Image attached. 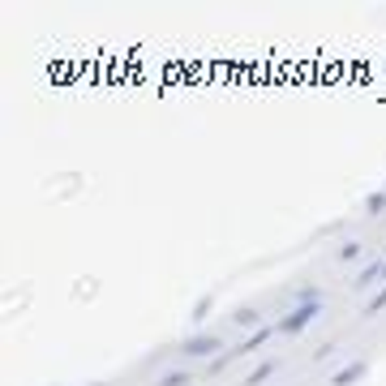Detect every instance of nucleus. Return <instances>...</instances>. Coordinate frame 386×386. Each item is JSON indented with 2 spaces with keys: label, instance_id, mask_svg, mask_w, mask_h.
<instances>
[{
  "label": "nucleus",
  "instance_id": "obj_3",
  "mask_svg": "<svg viewBox=\"0 0 386 386\" xmlns=\"http://www.w3.org/2000/svg\"><path fill=\"white\" fill-rule=\"evenodd\" d=\"M378 275H386V257H378L374 266H365V270H361V275L352 279V283H357V287H369V283H378Z\"/></svg>",
  "mask_w": 386,
  "mask_h": 386
},
{
  "label": "nucleus",
  "instance_id": "obj_7",
  "mask_svg": "<svg viewBox=\"0 0 386 386\" xmlns=\"http://www.w3.org/2000/svg\"><path fill=\"white\" fill-rule=\"evenodd\" d=\"M382 309H386V287H382V292H378L374 300L365 305V318H374V313H382Z\"/></svg>",
  "mask_w": 386,
  "mask_h": 386
},
{
  "label": "nucleus",
  "instance_id": "obj_8",
  "mask_svg": "<svg viewBox=\"0 0 386 386\" xmlns=\"http://www.w3.org/2000/svg\"><path fill=\"white\" fill-rule=\"evenodd\" d=\"M185 382H189L185 369H176V374H164V378H159V386H185Z\"/></svg>",
  "mask_w": 386,
  "mask_h": 386
},
{
  "label": "nucleus",
  "instance_id": "obj_6",
  "mask_svg": "<svg viewBox=\"0 0 386 386\" xmlns=\"http://www.w3.org/2000/svg\"><path fill=\"white\" fill-rule=\"evenodd\" d=\"M365 374V365H348V369H339V374H335V386H348V382H357Z\"/></svg>",
  "mask_w": 386,
  "mask_h": 386
},
{
  "label": "nucleus",
  "instance_id": "obj_9",
  "mask_svg": "<svg viewBox=\"0 0 386 386\" xmlns=\"http://www.w3.org/2000/svg\"><path fill=\"white\" fill-rule=\"evenodd\" d=\"M365 206H369V215H378V211H386V193H374V198H369Z\"/></svg>",
  "mask_w": 386,
  "mask_h": 386
},
{
  "label": "nucleus",
  "instance_id": "obj_2",
  "mask_svg": "<svg viewBox=\"0 0 386 386\" xmlns=\"http://www.w3.org/2000/svg\"><path fill=\"white\" fill-rule=\"evenodd\" d=\"M215 348H219V339H215V335H202V339H193V344H185L181 352H185V357H211Z\"/></svg>",
  "mask_w": 386,
  "mask_h": 386
},
{
  "label": "nucleus",
  "instance_id": "obj_4",
  "mask_svg": "<svg viewBox=\"0 0 386 386\" xmlns=\"http://www.w3.org/2000/svg\"><path fill=\"white\" fill-rule=\"evenodd\" d=\"M275 369H279V361H262V365H257V369H253V374L245 378V386H262V382H266L270 374H275Z\"/></svg>",
  "mask_w": 386,
  "mask_h": 386
},
{
  "label": "nucleus",
  "instance_id": "obj_5",
  "mask_svg": "<svg viewBox=\"0 0 386 386\" xmlns=\"http://www.w3.org/2000/svg\"><path fill=\"white\" fill-rule=\"evenodd\" d=\"M270 335H275V326H262V331H257V335H249V339H245V344H240L236 352H257V348H262V344L270 339Z\"/></svg>",
  "mask_w": 386,
  "mask_h": 386
},
{
  "label": "nucleus",
  "instance_id": "obj_1",
  "mask_svg": "<svg viewBox=\"0 0 386 386\" xmlns=\"http://www.w3.org/2000/svg\"><path fill=\"white\" fill-rule=\"evenodd\" d=\"M309 318H318V300L300 305V309H296L292 318H283V322H279V331H283V335H296V331H300V326H305V322H309Z\"/></svg>",
  "mask_w": 386,
  "mask_h": 386
},
{
  "label": "nucleus",
  "instance_id": "obj_10",
  "mask_svg": "<svg viewBox=\"0 0 386 386\" xmlns=\"http://www.w3.org/2000/svg\"><path fill=\"white\" fill-rule=\"evenodd\" d=\"M357 253H361V245H352V240H348V245L339 249V257H344V262H348V257H357Z\"/></svg>",
  "mask_w": 386,
  "mask_h": 386
}]
</instances>
